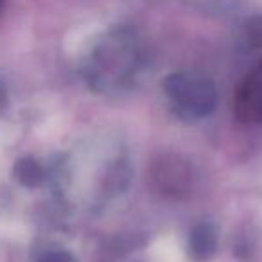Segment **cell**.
I'll return each instance as SVG.
<instances>
[{"instance_id":"6da1fadb","label":"cell","mask_w":262,"mask_h":262,"mask_svg":"<svg viewBox=\"0 0 262 262\" xmlns=\"http://www.w3.org/2000/svg\"><path fill=\"white\" fill-rule=\"evenodd\" d=\"M172 108L182 119L198 120L210 115L217 102V92L208 77L196 72H176L164 83Z\"/></svg>"},{"instance_id":"7a4b0ae2","label":"cell","mask_w":262,"mask_h":262,"mask_svg":"<svg viewBox=\"0 0 262 262\" xmlns=\"http://www.w3.org/2000/svg\"><path fill=\"white\" fill-rule=\"evenodd\" d=\"M233 112L241 122L262 124V61L241 83L233 101Z\"/></svg>"},{"instance_id":"3957f363","label":"cell","mask_w":262,"mask_h":262,"mask_svg":"<svg viewBox=\"0 0 262 262\" xmlns=\"http://www.w3.org/2000/svg\"><path fill=\"white\" fill-rule=\"evenodd\" d=\"M155 182L165 194L182 196L189 190L190 185V169L176 155H164L155 164Z\"/></svg>"},{"instance_id":"277c9868","label":"cell","mask_w":262,"mask_h":262,"mask_svg":"<svg viewBox=\"0 0 262 262\" xmlns=\"http://www.w3.org/2000/svg\"><path fill=\"white\" fill-rule=\"evenodd\" d=\"M217 250V235L208 223L194 226L189 237V255L194 262H208Z\"/></svg>"},{"instance_id":"5b68a950","label":"cell","mask_w":262,"mask_h":262,"mask_svg":"<svg viewBox=\"0 0 262 262\" xmlns=\"http://www.w3.org/2000/svg\"><path fill=\"white\" fill-rule=\"evenodd\" d=\"M15 176L24 187L34 189V187L43 183L45 169L38 160H34V158H31V157H26V158H22V160L16 162Z\"/></svg>"},{"instance_id":"8992f818","label":"cell","mask_w":262,"mask_h":262,"mask_svg":"<svg viewBox=\"0 0 262 262\" xmlns=\"http://www.w3.org/2000/svg\"><path fill=\"white\" fill-rule=\"evenodd\" d=\"M34 262H74V258L65 250H47L41 255H38Z\"/></svg>"}]
</instances>
